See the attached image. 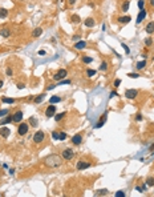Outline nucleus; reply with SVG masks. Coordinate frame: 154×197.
Masks as SVG:
<instances>
[{"instance_id": "5", "label": "nucleus", "mask_w": 154, "mask_h": 197, "mask_svg": "<svg viewBox=\"0 0 154 197\" xmlns=\"http://www.w3.org/2000/svg\"><path fill=\"white\" fill-rule=\"evenodd\" d=\"M29 131V125L27 123H21L20 125H19V129H17V133L20 134V136H25L27 133H28Z\"/></svg>"}, {"instance_id": "6", "label": "nucleus", "mask_w": 154, "mask_h": 197, "mask_svg": "<svg viewBox=\"0 0 154 197\" xmlns=\"http://www.w3.org/2000/svg\"><path fill=\"white\" fill-rule=\"evenodd\" d=\"M54 114H56V107H54L53 104H51V105L45 109V116L47 117H53Z\"/></svg>"}, {"instance_id": "4", "label": "nucleus", "mask_w": 154, "mask_h": 197, "mask_svg": "<svg viewBox=\"0 0 154 197\" xmlns=\"http://www.w3.org/2000/svg\"><path fill=\"white\" fill-rule=\"evenodd\" d=\"M45 139V133H44L43 131H37L36 133L33 134V141L36 144H40V143H43V140Z\"/></svg>"}, {"instance_id": "41", "label": "nucleus", "mask_w": 154, "mask_h": 197, "mask_svg": "<svg viewBox=\"0 0 154 197\" xmlns=\"http://www.w3.org/2000/svg\"><path fill=\"white\" fill-rule=\"evenodd\" d=\"M145 44H146V47H150L151 44H153V41H151V39H146V40H145Z\"/></svg>"}, {"instance_id": "17", "label": "nucleus", "mask_w": 154, "mask_h": 197, "mask_svg": "<svg viewBox=\"0 0 154 197\" xmlns=\"http://www.w3.org/2000/svg\"><path fill=\"white\" fill-rule=\"evenodd\" d=\"M11 121H13V116H7L4 120H0V125L3 127V125H6V124L11 123Z\"/></svg>"}, {"instance_id": "31", "label": "nucleus", "mask_w": 154, "mask_h": 197, "mask_svg": "<svg viewBox=\"0 0 154 197\" xmlns=\"http://www.w3.org/2000/svg\"><path fill=\"white\" fill-rule=\"evenodd\" d=\"M83 61L88 64V63H92V61H93V59H92V57H89V56H84L83 57Z\"/></svg>"}, {"instance_id": "35", "label": "nucleus", "mask_w": 154, "mask_h": 197, "mask_svg": "<svg viewBox=\"0 0 154 197\" xmlns=\"http://www.w3.org/2000/svg\"><path fill=\"white\" fill-rule=\"evenodd\" d=\"M6 114H8V109H1V111H0V119L3 116H6Z\"/></svg>"}, {"instance_id": "18", "label": "nucleus", "mask_w": 154, "mask_h": 197, "mask_svg": "<svg viewBox=\"0 0 154 197\" xmlns=\"http://www.w3.org/2000/svg\"><path fill=\"white\" fill-rule=\"evenodd\" d=\"M94 24H96V23H94V20L92 19V17H89V19H86V20H85V25L88 27V28H92V27H94Z\"/></svg>"}, {"instance_id": "9", "label": "nucleus", "mask_w": 154, "mask_h": 197, "mask_svg": "<svg viewBox=\"0 0 154 197\" xmlns=\"http://www.w3.org/2000/svg\"><path fill=\"white\" fill-rule=\"evenodd\" d=\"M9 134H11V131H9V128H6V127L0 128V136L3 137V139H7Z\"/></svg>"}, {"instance_id": "22", "label": "nucleus", "mask_w": 154, "mask_h": 197, "mask_svg": "<svg viewBox=\"0 0 154 197\" xmlns=\"http://www.w3.org/2000/svg\"><path fill=\"white\" fill-rule=\"evenodd\" d=\"M44 99H45V93H41V95H39V96L36 97V99H35V103H41V101L44 100Z\"/></svg>"}, {"instance_id": "14", "label": "nucleus", "mask_w": 154, "mask_h": 197, "mask_svg": "<svg viewBox=\"0 0 154 197\" xmlns=\"http://www.w3.org/2000/svg\"><path fill=\"white\" fill-rule=\"evenodd\" d=\"M85 47H86V41H84V40H80L74 44V48L76 49H84Z\"/></svg>"}, {"instance_id": "16", "label": "nucleus", "mask_w": 154, "mask_h": 197, "mask_svg": "<svg viewBox=\"0 0 154 197\" xmlns=\"http://www.w3.org/2000/svg\"><path fill=\"white\" fill-rule=\"evenodd\" d=\"M130 20H131L130 16H121V17H118V23H121V24H126V23H129Z\"/></svg>"}, {"instance_id": "53", "label": "nucleus", "mask_w": 154, "mask_h": 197, "mask_svg": "<svg viewBox=\"0 0 154 197\" xmlns=\"http://www.w3.org/2000/svg\"><path fill=\"white\" fill-rule=\"evenodd\" d=\"M149 149H150V151H154V144H151V145H150V148H149Z\"/></svg>"}, {"instance_id": "11", "label": "nucleus", "mask_w": 154, "mask_h": 197, "mask_svg": "<svg viewBox=\"0 0 154 197\" xmlns=\"http://www.w3.org/2000/svg\"><path fill=\"white\" fill-rule=\"evenodd\" d=\"M81 141H83V136H81V134H74V136L72 137V143H73L74 145L81 144Z\"/></svg>"}, {"instance_id": "30", "label": "nucleus", "mask_w": 154, "mask_h": 197, "mask_svg": "<svg viewBox=\"0 0 154 197\" xmlns=\"http://www.w3.org/2000/svg\"><path fill=\"white\" fill-rule=\"evenodd\" d=\"M146 185H148V186H154V178H153V177L146 180Z\"/></svg>"}, {"instance_id": "2", "label": "nucleus", "mask_w": 154, "mask_h": 197, "mask_svg": "<svg viewBox=\"0 0 154 197\" xmlns=\"http://www.w3.org/2000/svg\"><path fill=\"white\" fill-rule=\"evenodd\" d=\"M73 156H74V153H73V151H72L71 148H66V149H64V151L61 152V157H63V160H72Z\"/></svg>"}, {"instance_id": "13", "label": "nucleus", "mask_w": 154, "mask_h": 197, "mask_svg": "<svg viewBox=\"0 0 154 197\" xmlns=\"http://www.w3.org/2000/svg\"><path fill=\"white\" fill-rule=\"evenodd\" d=\"M105 123H106V113H104L102 116H101L100 121H98V123L96 124V128H101V127H102Z\"/></svg>"}, {"instance_id": "28", "label": "nucleus", "mask_w": 154, "mask_h": 197, "mask_svg": "<svg viewBox=\"0 0 154 197\" xmlns=\"http://www.w3.org/2000/svg\"><path fill=\"white\" fill-rule=\"evenodd\" d=\"M0 35L4 37H9V29H1V31H0Z\"/></svg>"}, {"instance_id": "49", "label": "nucleus", "mask_w": 154, "mask_h": 197, "mask_svg": "<svg viewBox=\"0 0 154 197\" xmlns=\"http://www.w3.org/2000/svg\"><path fill=\"white\" fill-rule=\"evenodd\" d=\"M24 87H25L24 84H17V88H19V89H23Z\"/></svg>"}, {"instance_id": "47", "label": "nucleus", "mask_w": 154, "mask_h": 197, "mask_svg": "<svg viewBox=\"0 0 154 197\" xmlns=\"http://www.w3.org/2000/svg\"><path fill=\"white\" fill-rule=\"evenodd\" d=\"M45 53L47 52L44 51V49H40V51H39V56H45Z\"/></svg>"}, {"instance_id": "8", "label": "nucleus", "mask_w": 154, "mask_h": 197, "mask_svg": "<svg viewBox=\"0 0 154 197\" xmlns=\"http://www.w3.org/2000/svg\"><path fill=\"white\" fill-rule=\"evenodd\" d=\"M89 166H90V163H86V161H78L77 163V165H76V168L78 169V171H83V169H88Z\"/></svg>"}, {"instance_id": "40", "label": "nucleus", "mask_w": 154, "mask_h": 197, "mask_svg": "<svg viewBox=\"0 0 154 197\" xmlns=\"http://www.w3.org/2000/svg\"><path fill=\"white\" fill-rule=\"evenodd\" d=\"M128 76L131 77V79H137V77H140V75H138V73H129Z\"/></svg>"}, {"instance_id": "10", "label": "nucleus", "mask_w": 154, "mask_h": 197, "mask_svg": "<svg viewBox=\"0 0 154 197\" xmlns=\"http://www.w3.org/2000/svg\"><path fill=\"white\" fill-rule=\"evenodd\" d=\"M21 120H23V112L17 111L16 113L13 114V123H20Z\"/></svg>"}, {"instance_id": "21", "label": "nucleus", "mask_w": 154, "mask_h": 197, "mask_svg": "<svg viewBox=\"0 0 154 197\" xmlns=\"http://www.w3.org/2000/svg\"><path fill=\"white\" fill-rule=\"evenodd\" d=\"M71 20H72V23H74V24H78V23H80V16H78V15H72Z\"/></svg>"}, {"instance_id": "34", "label": "nucleus", "mask_w": 154, "mask_h": 197, "mask_svg": "<svg viewBox=\"0 0 154 197\" xmlns=\"http://www.w3.org/2000/svg\"><path fill=\"white\" fill-rule=\"evenodd\" d=\"M121 47H122V48L125 49V52H126V53H130V49H129V47L126 45L125 43H121Z\"/></svg>"}, {"instance_id": "20", "label": "nucleus", "mask_w": 154, "mask_h": 197, "mask_svg": "<svg viewBox=\"0 0 154 197\" xmlns=\"http://www.w3.org/2000/svg\"><path fill=\"white\" fill-rule=\"evenodd\" d=\"M129 4H130V1H129V0H125V1L122 3V7H121V9H122L124 12H126V11L129 9Z\"/></svg>"}, {"instance_id": "3", "label": "nucleus", "mask_w": 154, "mask_h": 197, "mask_svg": "<svg viewBox=\"0 0 154 197\" xmlns=\"http://www.w3.org/2000/svg\"><path fill=\"white\" fill-rule=\"evenodd\" d=\"M66 75H68L66 69H59V71L56 72V75L53 76V79H54L56 81H60V80H64V79H65Z\"/></svg>"}, {"instance_id": "26", "label": "nucleus", "mask_w": 154, "mask_h": 197, "mask_svg": "<svg viewBox=\"0 0 154 197\" xmlns=\"http://www.w3.org/2000/svg\"><path fill=\"white\" fill-rule=\"evenodd\" d=\"M145 65H146V61L145 60L138 61V63H137V69H143V68H145Z\"/></svg>"}, {"instance_id": "54", "label": "nucleus", "mask_w": 154, "mask_h": 197, "mask_svg": "<svg viewBox=\"0 0 154 197\" xmlns=\"http://www.w3.org/2000/svg\"><path fill=\"white\" fill-rule=\"evenodd\" d=\"M3 84H4V83H3V80H0V88L3 87Z\"/></svg>"}, {"instance_id": "19", "label": "nucleus", "mask_w": 154, "mask_h": 197, "mask_svg": "<svg viewBox=\"0 0 154 197\" xmlns=\"http://www.w3.org/2000/svg\"><path fill=\"white\" fill-rule=\"evenodd\" d=\"M1 101L4 104H13L15 103V99H9V97H1Z\"/></svg>"}, {"instance_id": "37", "label": "nucleus", "mask_w": 154, "mask_h": 197, "mask_svg": "<svg viewBox=\"0 0 154 197\" xmlns=\"http://www.w3.org/2000/svg\"><path fill=\"white\" fill-rule=\"evenodd\" d=\"M65 139H66V133H65V132H61V133H60V139H59V140L64 141Z\"/></svg>"}, {"instance_id": "15", "label": "nucleus", "mask_w": 154, "mask_h": 197, "mask_svg": "<svg viewBox=\"0 0 154 197\" xmlns=\"http://www.w3.org/2000/svg\"><path fill=\"white\" fill-rule=\"evenodd\" d=\"M145 31H146V33H153L154 32V21H150V23L146 25Z\"/></svg>"}, {"instance_id": "36", "label": "nucleus", "mask_w": 154, "mask_h": 197, "mask_svg": "<svg viewBox=\"0 0 154 197\" xmlns=\"http://www.w3.org/2000/svg\"><path fill=\"white\" fill-rule=\"evenodd\" d=\"M106 68H108V63H105V61H104V63H101V67H100L101 71H105Z\"/></svg>"}, {"instance_id": "23", "label": "nucleus", "mask_w": 154, "mask_h": 197, "mask_svg": "<svg viewBox=\"0 0 154 197\" xmlns=\"http://www.w3.org/2000/svg\"><path fill=\"white\" fill-rule=\"evenodd\" d=\"M49 101H51V104H54V103H60L61 99L59 96H52L51 99H49Z\"/></svg>"}, {"instance_id": "55", "label": "nucleus", "mask_w": 154, "mask_h": 197, "mask_svg": "<svg viewBox=\"0 0 154 197\" xmlns=\"http://www.w3.org/2000/svg\"><path fill=\"white\" fill-rule=\"evenodd\" d=\"M150 4H151V6L154 7V0H150Z\"/></svg>"}, {"instance_id": "39", "label": "nucleus", "mask_w": 154, "mask_h": 197, "mask_svg": "<svg viewBox=\"0 0 154 197\" xmlns=\"http://www.w3.org/2000/svg\"><path fill=\"white\" fill-rule=\"evenodd\" d=\"M143 6H145V1H143V0H140V1H138V7H140V9H143Z\"/></svg>"}, {"instance_id": "44", "label": "nucleus", "mask_w": 154, "mask_h": 197, "mask_svg": "<svg viewBox=\"0 0 154 197\" xmlns=\"http://www.w3.org/2000/svg\"><path fill=\"white\" fill-rule=\"evenodd\" d=\"M80 39H81L80 35H74V36H73V40L74 41H80Z\"/></svg>"}, {"instance_id": "32", "label": "nucleus", "mask_w": 154, "mask_h": 197, "mask_svg": "<svg viewBox=\"0 0 154 197\" xmlns=\"http://www.w3.org/2000/svg\"><path fill=\"white\" fill-rule=\"evenodd\" d=\"M52 137H53L54 140H59V139H60V133H59V132H52Z\"/></svg>"}, {"instance_id": "46", "label": "nucleus", "mask_w": 154, "mask_h": 197, "mask_svg": "<svg viewBox=\"0 0 154 197\" xmlns=\"http://www.w3.org/2000/svg\"><path fill=\"white\" fill-rule=\"evenodd\" d=\"M6 73H7V76H12V69L11 68H7Z\"/></svg>"}, {"instance_id": "43", "label": "nucleus", "mask_w": 154, "mask_h": 197, "mask_svg": "<svg viewBox=\"0 0 154 197\" xmlns=\"http://www.w3.org/2000/svg\"><path fill=\"white\" fill-rule=\"evenodd\" d=\"M116 197H125V193H124V192H117V193H116Z\"/></svg>"}, {"instance_id": "48", "label": "nucleus", "mask_w": 154, "mask_h": 197, "mask_svg": "<svg viewBox=\"0 0 154 197\" xmlns=\"http://www.w3.org/2000/svg\"><path fill=\"white\" fill-rule=\"evenodd\" d=\"M31 124H32V125H37V121L35 120L33 117H31Z\"/></svg>"}, {"instance_id": "29", "label": "nucleus", "mask_w": 154, "mask_h": 197, "mask_svg": "<svg viewBox=\"0 0 154 197\" xmlns=\"http://www.w3.org/2000/svg\"><path fill=\"white\" fill-rule=\"evenodd\" d=\"M97 196H105V194H108V191L106 189H101V191H97Z\"/></svg>"}, {"instance_id": "42", "label": "nucleus", "mask_w": 154, "mask_h": 197, "mask_svg": "<svg viewBox=\"0 0 154 197\" xmlns=\"http://www.w3.org/2000/svg\"><path fill=\"white\" fill-rule=\"evenodd\" d=\"M120 84H121L120 79H116V80H114V87H116V88H117V87H120Z\"/></svg>"}, {"instance_id": "38", "label": "nucleus", "mask_w": 154, "mask_h": 197, "mask_svg": "<svg viewBox=\"0 0 154 197\" xmlns=\"http://www.w3.org/2000/svg\"><path fill=\"white\" fill-rule=\"evenodd\" d=\"M66 84H71V80H60V85H66Z\"/></svg>"}, {"instance_id": "25", "label": "nucleus", "mask_w": 154, "mask_h": 197, "mask_svg": "<svg viewBox=\"0 0 154 197\" xmlns=\"http://www.w3.org/2000/svg\"><path fill=\"white\" fill-rule=\"evenodd\" d=\"M7 16H8V11H7L6 8H1V9H0V17H3V19H4V17H7Z\"/></svg>"}, {"instance_id": "51", "label": "nucleus", "mask_w": 154, "mask_h": 197, "mask_svg": "<svg viewBox=\"0 0 154 197\" xmlns=\"http://www.w3.org/2000/svg\"><path fill=\"white\" fill-rule=\"evenodd\" d=\"M74 3H76V0H69V4H71V6H73Z\"/></svg>"}, {"instance_id": "33", "label": "nucleus", "mask_w": 154, "mask_h": 197, "mask_svg": "<svg viewBox=\"0 0 154 197\" xmlns=\"http://www.w3.org/2000/svg\"><path fill=\"white\" fill-rule=\"evenodd\" d=\"M86 75H88L89 77H92L93 75H96V71H94V69H86Z\"/></svg>"}, {"instance_id": "7", "label": "nucleus", "mask_w": 154, "mask_h": 197, "mask_svg": "<svg viewBox=\"0 0 154 197\" xmlns=\"http://www.w3.org/2000/svg\"><path fill=\"white\" fill-rule=\"evenodd\" d=\"M137 95H138L137 89H126L125 91V96L128 97V99H136Z\"/></svg>"}, {"instance_id": "24", "label": "nucleus", "mask_w": 154, "mask_h": 197, "mask_svg": "<svg viewBox=\"0 0 154 197\" xmlns=\"http://www.w3.org/2000/svg\"><path fill=\"white\" fill-rule=\"evenodd\" d=\"M41 33H43V29H41V28H36V29L33 31V33H32V35H33V37H39Z\"/></svg>"}, {"instance_id": "50", "label": "nucleus", "mask_w": 154, "mask_h": 197, "mask_svg": "<svg viewBox=\"0 0 154 197\" xmlns=\"http://www.w3.org/2000/svg\"><path fill=\"white\" fill-rule=\"evenodd\" d=\"M54 87H56V85H54V84H52V85H49V87H48V91H51V89H53Z\"/></svg>"}, {"instance_id": "1", "label": "nucleus", "mask_w": 154, "mask_h": 197, "mask_svg": "<svg viewBox=\"0 0 154 197\" xmlns=\"http://www.w3.org/2000/svg\"><path fill=\"white\" fill-rule=\"evenodd\" d=\"M44 163H45V165L49 166V168H56V166L61 165V163H63V157H60L59 154H51V156L45 157Z\"/></svg>"}, {"instance_id": "12", "label": "nucleus", "mask_w": 154, "mask_h": 197, "mask_svg": "<svg viewBox=\"0 0 154 197\" xmlns=\"http://www.w3.org/2000/svg\"><path fill=\"white\" fill-rule=\"evenodd\" d=\"M145 17H146V9L143 8V9H141V12L138 13V16H137V24H140Z\"/></svg>"}, {"instance_id": "27", "label": "nucleus", "mask_w": 154, "mask_h": 197, "mask_svg": "<svg viewBox=\"0 0 154 197\" xmlns=\"http://www.w3.org/2000/svg\"><path fill=\"white\" fill-rule=\"evenodd\" d=\"M66 114V112H63V113H59V114H56V116H54V120L56 121H60L61 119H63L64 116H65Z\"/></svg>"}, {"instance_id": "52", "label": "nucleus", "mask_w": 154, "mask_h": 197, "mask_svg": "<svg viewBox=\"0 0 154 197\" xmlns=\"http://www.w3.org/2000/svg\"><path fill=\"white\" fill-rule=\"evenodd\" d=\"M114 96H117V93H116V92H112V93H110V97H114Z\"/></svg>"}, {"instance_id": "45", "label": "nucleus", "mask_w": 154, "mask_h": 197, "mask_svg": "<svg viewBox=\"0 0 154 197\" xmlns=\"http://www.w3.org/2000/svg\"><path fill=\"white\" fill-rule=\"evenodd\" d=\"M141 120H142V114L138 113L137 116H136V121H141Z\"/></svg>"}]
</instances>
